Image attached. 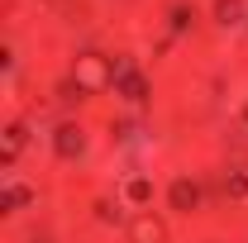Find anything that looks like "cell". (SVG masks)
I'll list each match as a JSON object with an SVG mask.
<instances>
[{
	"label": "cell",
	"instance_id": "5",
	"mask_svg": "<svg viewBox=\"0 0 248 243\" xmlns=\"http://www.w3.org/2000/svg\"><path fill=\"white\" fill-rule=\"evenodd\" d=\"M62 152H77V129H62Z\"/></svg>",
	"mask_w": 248,
	"mask_h": 243
},
{
	"label": "cell",
	"instance_id": "4",
	"mask_svg": "<svg viewBox=\"0 0 248 243\" xmlns=\"http://www.w3.org/2000/svg\"><path fill=\"white\" fill-rule=\"evenodd\" d=\"M229 15L239 19V0H219V19H229Z\"/></svg>",
	"mask_w": 248,
	"mask_h": 243
},
{
	"label": "cell",
	"instance_id": "1",
	"mask_svg": "<svg viewBox=\"0 0 248 243\" xmlns=\"http://www.w3.org/2000/svg\"><path fill=\"white\" fill-rule=\"evenodd\" d=\"M72 76H77V86H81V91H100V86L110 81V67H105L100 53H81L77 67H72Z\"/></svg>",
	"mask_w": 248,
	"mask_h": 243
},
{
	"label": "cell",
	"instance_id": "2",
	"mask_svg": "<svg viewBox=\"0 0 248 243\" xmlns=\"http://www.w3.org/2000/svg\"><path fill=\"white\" fill-rule=\"evenodd\" d=\"M129 243H167L162 219H157V214H134V224H129Z\"/></svg>",
	"mask_w": 248,
	"mask_h": 243
},
{
	"label": "cell",
	"instance_id": "3",
	"mask_svg": "<svg viewBox=\"0 0 248 243\" xmlns=\"http://www.w3.org/2000/svg\"><path fill=\"white\" fill-rule=\"evenodd\" d=\"M167 200H172V210H191L201 196H196V186L186 182V177H177V182H172V191H167Z\"/></svg>",
	"mask_w": 248,
	"mask_h": 243
}]
</instances>
